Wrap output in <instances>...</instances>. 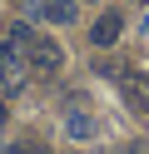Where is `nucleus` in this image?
Returning <instances> with one entry per match:
<instances>
[{
  "label": "nucleus",
  "mask_w": 149,
  "mask_h": 154,
  "mask_svg": "<svg viewBox=\"0 0 149 154\" xmlns=\"http://www.w3.org/2000/svg\"><path fill=\"white\" fill-rule=\"evenodd\" d=\"M119 94H124V104H129L134 114H144V119H149V75L124 70V75H119Z\"/></svg>",
  "instance_id": "nucleus-4"
},
{
  "label": "nucleus",
  "mask_w": 149,
  "mask_h": 154,
  "mask_svg": "<svg viewBox=\"0 0 149 154\" xmlns=\"http://www.w3.org/2000/svg\"><path fill=\"white\" fill-rule=\"evenodd\" d=\"M0 124H5V104H0Z\"/></svg>",
  "instance_id": "nucleus-9"
},
{
  "label": "nucleus",
  "mask_w": 149,
  "mask_h": 154,
  "mask_svg": "<svg viewBox=\"0 0 149 154\" xmlns=\"http://www.w3.org/2000/svg\"><path fill=\"white\" fill-rule=\"evenodd\" d=\"M119 35H124V20H119L114 10H104L95 25H89V45H95V50H109V45H114Z\"/></svg>",
  "instance_id": "nucleus-5"
},
{
  "label": "nucleus",
  "mask_w": 149,
  "mask_h": 154,
  "mask_svg": "<svg viewBox=\"0 0 149 154\" xmlns=\"http://www.w3.org/2000/svg\"><path fill=\"white\" fill-rule=\"evenodd\" d=\"M109 154H144V149H139V144L129 139V144H114V149H109Z\"/></svg>",
  "instance_id": "nucleus-8"
},
{
  "label": "nucleus",
  "mask_w": 149,
  "mask_h": 154,
  "mask_svg": "<svg viewBox=\"0 0 149 154\" xmlns=\"http://www.w3.org/2000/svg\"><path fill=\"white\" fill-rule=\"evenodd\" d=\"M25 55H30V70L35 75H60V65H65V50H60V40H50V35H30Z\"/></svg>",
  "instance_id": "nucleus-2"
},
{
  "label": "nucleus",
  "mask_w": 149,
  "mask_h": 154,
  "mask_svg": "<svg viewBox=\"0 0 149 154\" xmlns=\"http://www.w3.org/2000/svg\"><path fill=\"white\" fill-rule=\"evenodd\" d=\"M30 35L35 30H25V25H15V30H5L0 35V94H20L30 85V55H25V45H30Z\"/></svg>",
  "instance_id": "nucleus-1"
},
{
  "label": "nucleus",
  "mask_w": 149,
  "mask_h": 154,
  "mask_svg": "<svg viewBox=\"0 0 149 154\" xmlns=\"http://www.w3.org/2000/svg\"><path fill=\"white\" fill-rule=\"evenodd\" d=\"M45 25H75L79 20V0H40L35 5Z\"/></svg>",
  "instance_id": "nucleus-6"
},
{
  "label": "nucleus",
  "mask_w": 149,
  "mask_h": 154,
  "mask_svg": "<svg viewBox=\"0 0 149 154\" xmlns=\"http://www.w3.org/2000/svg\"><path fill=\"white\" fill-rule=\"evenodd\" d=\"M60 124H65V134H70L75 144H85V139H95V134H99V119L85 109V100H70L65 114H60Z\"/></svg>",
  "instance_id": "nucleus-3"
},
{
  "label": "nucleus",
  "mask_w": 149,
  "mask_h": 154,
  "mask_svg": "<svg viewBox=\"0 0 149 154\" xmlns=\"http://www.w3.org/2000/svg\"><path fill=\"white\" fill-rule=\"evenodd\" d=\"M10 154H50V149L35 144V139H20V144H10Z\"/></svg>",
  "instance_id": "nucleus-7"
}]
</instances>
